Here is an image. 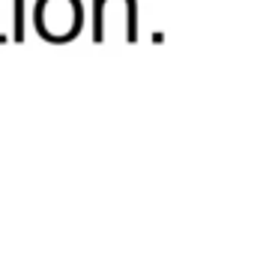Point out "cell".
Wrapping results in <instances>:
<instances>
[{
  "label": "cell",
  "mask_w": 254,
  "mask_h": 257,
  "mask_svg": "<svg viewBox=\"0 0 254 257\" xmlns=\"http://www.w3.org/2000/svg\"><path fill=\"white\" fill-rule=\"evenodd\" d=\"M111 36H120L126 42L138 39L135 0H93V39L108 42Z\"/></svg>",
  "instance_id": "7a4b0ae2"
},
{
  "label": "cell",
  "mask_w": 254,
  "mask_h": 257,
  "mask_svg": "<svg viewBox=\"0 0 254 257\" xmlns=\"http://www.w3.org/2000/svg\"><path fill=\"white\" fill-rule=\"evenodd\" d=\"M12 39L21 42L24 39V0H12Z\"/></svg>",
  "instance_id": "3957f363"
},
{
  "label": "cell",
  "mask_w": 254,
  "mask_h": 257,
  "mask_svg": "<svg viewBox=\"0 0 254 257\" xmlns=\"http://www.w3.org/2000/svg\"><path fill=\"white\" fill-rule=\"evenodd\" d=\"M33 24L45 42H72L84 27V6L81 0H36Z\"/></svg>",
  "instance_id": "6da1fadb"
},
{
  "label": "cell",
  "mask_w": 254,
  "mask_h": 257,
  "mask_svg": "<svg viewBox=\"0 0 254 257\" xmlns=\"http://www.w3.org/2000/svg\"><path fill=\"white\" fill-rule=\"evenodd\" d=\"M3 9H6V6H3V0H0V15H3ZM0 42H6V36H3V30H0Z\"/></svg>",
  "instance_id": "277c9868"
}]
</instances>
